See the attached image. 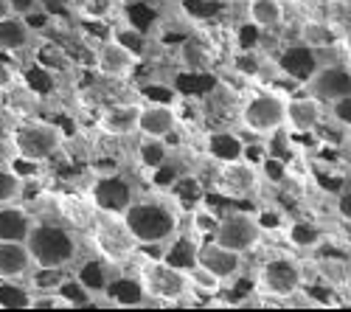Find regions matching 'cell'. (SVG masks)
<instances>
[{
    "instance_id": "6da1fadb",
    "label": "cell",
    "mask_w": 351,
    "mask_h": 312,
    "mask_svg": "<svg viewBox=\"0 0 351 312\" xmlns=\"http://www.w3.org/2000/svg\"><path fill=\"white\" fill-rule=\"evenodd\" d=\"M135 245H163L180 231V214L166 197H135L121 217Z\"/></svg>"
},
{
    "instance_id": "7a4b0ae2",
    "label": "cell",
    "mask_w": 351,
    "mask_h": 312,
    "mask_svg": "<svg viewBox=\"0 0 351 312\" xmlns=\"http://www.w3.org/2000/svg\"><path fill=\"white\" fill-rule=\"evenodd\" d=\"M25 248L32 253V262L37 270H68L79 256L76 234L65 222L34 219Z\"/></svg>"
},
{
    "instance_id": "3957f363",
    "label": "cell",
    "mask_w": 351,
    "mask_h": 312,
    "mask_svg": "<svg viewBox=\"0 0 351 312\" xmlns=\"http://www.w3.org/2000/svg\"><path fill=\"white\" fill-rule=\"evenodd\" d=\"M138 281L146 293L143 307H186L191 304V281L189 273L169 262L149 259L138 267Z\"/></svg>"
},
{
    "instance_id": "277c9868",
    "label": "cell",
    "mask_w": 351,
    "mask_h": 312,
    "mask_svg": "<svg viewBox=\"0 0 351 312\" xmlns=\"http://www.w3.org/2000/svg\"><path fill=\"white\" fill-rule=\"evenodd\" d=\"M304 287V265L295 256H270L256 270V296L265 298V304H287Z\"/></svg>"
},
{
    "instance_id": "5b68a950",
    "label": "cell",
    "mask_w": 351,
    "mask_h": 312,
    "mask_svg": "<svg viewBox=\"0 0 351 312\" xmlns=\"http://www.w3.org/2000/svg\"><path fill=\"white\" fill-rule=\"evenodd\" d=\"M239 124L250 135H276L287 124V96L278 91H261L245 99Z\"/></svg>"
},
{
    "instance_id": "8992f818",
    "label": "cell",
    "mask_w": 351,
    "mask_h": 312,
    "mask_svg": "<svg viewBox=\"0 0 351 312\" xmlns=\"http://www.w3.org/2000/svg\"><path fill=\"white\" fill-rule=\"evenodd\" d=\"M135 183L127 175L119 172H104L99 175L90 189H87V200L90 206L101 214V217H112V219H121L124 211L135 203Z\"/></svg>"
},
{
    "instance_id": "52a82bcc",
    "label": "cell",
    "mask_w": 351,
    "mask_h": 312,
    "mask_svg": "<svg viewBox=\"0 0 351 312\" xmlns=\"http://www.w3.org/2000/svg\"><path fill=\"white\" fill-rule=\"evenodd\" d=\"M62 141H65V132L51 124V121H28V124H20L12 135V144H14V152L20 158H28V160H37V163H45L48 158H53L56 152L62 149Z\"/></svg>"
},
{
    "instance_id": "ba28073f",
    "label": "cell",
    "mask_w": 351,
    "mask_h": 312,
    "mask_svg": "<svg viewBox=\"0 0 351 312\" xmlns=\"http://www.w3.org/2000/svg\"><path fill=\"white\" fill-rule=\"evenodd\" d=\"M261 237H265V225L258 222L256 214H247V211H228L219 217V225H217V234L211 239H217L219 245L230 248L247 256L253 253L258 245H261Z\"/></svg>"
},
{
    "instance_id": "9c48e42d",
    "label": "cell",
    "mask_w": 351,
    "mask_h": 312,
    "mask_svg": "<svg viewBox=\"0 0 351 312\" xmlns=\"http://www.w3.org/2000/svg\"><path fill=\"white\" fill-rule=\"evenodd\" d=\"M197 265L202 270L214 273L225 287H230L233 281L242 278V270H245V256L237 250H230L225 245H219L217 239H202L199 248H197Z\"/></svg>"
},
{
    "instance_id": "30bf717a",
    "label": "cell",
    "mask_w": 351,
    "mask_h": 312,
    "mask_svg": "<svg viewBox=\"0 0 351 312\" xmlns=\"http://www.w3.org/2000/svg\"><path fill=\"white\" fill-rule=\"evenodd\" d=\"M304 93L315 96L317 101H324L326 107L343 96H351V68L343 62L332 65H317L312 76L304 82Z\"/></svg>"
},
{
    "instance_id": "8fae6325",
    "label": "cell",
    "mask_w": 351,
    "mask_h": 312,
    "mask_svg": "<svg viewBox=\"0 0 351 312\" xmlns=\"http://www.w3.org/2000/svg\"><path fill=\"white\" fill-rule=\"evenodd\" d=\"M258 166L247 158L230 160V163H219V175H217V189L230 197V200H245L253 197L258 189Z\"/></svg>"
},
{
    "instance_id": "7c38bea8",
    "label": "cell",
    "mask_w": 351,
    "mask_h": 312,
    "mask_svg": "<svg viewBox=\"0 0 351 312\" xmlns=\"http://www.w3.org/2000/svg\"><path fill=\"white\" fill-rule=\"evenodd\" d=\"M326 121V104L315 96H287V124L284 130L289 135H309L317 132Z\"/></svg>"
},
{
    "instance_id": "4fadbf2b",
    "label": "cell",
    "mask_w": 351,
    "mask_h": 312,
    "mask_svg": "<svg viewBox=\"0 0 351 312\" xmlns=\"http://www.w3.org/2000/svg\"><path fill=\"white\" fill-rule=\"evenodd\" d=\"M138 56L132 51H127L124 45H119L112 37H107L99 48H96V71L104 76V79H112V82H121V79H130L138 68Z\"/></svg>"
},
{
    "instance_id": "5bb4252c",
    "label": "cell",
    "mask_w": 351,
    "mask_h": 312,
    "mask_svg": "<svg viewBox=\"0 0 351 312\" xmlns=\"http://www.w3.org/2000/svg\"><path fill=\"white\" fill-rule=\"evenodd\" d=\"M178 107L169 101H146L138 112V135L141 138H169L178 130Z\"/></svg>"
},
{
    "instance_id": "9a60e30c",
    "label": "cell",
    "mask_w": 351,
    "mask_h": 312,
    "mask_svg": "<svg viewBox=\"0 0 351 312\" xmlns=\"http://www.w3.org/2000/svg\"><path fill=\"white\" fill-rule=\"evenodd\" d=\"M276 65H278V71H281L284 76H289V79H295V82L304 84V82L312 76V71L317 68L315 45H309V43H304V40L287 45V48L278 53Z\"/></svg>"
},
{
    "instance_id": "2e32d148",
    "label": "cell",
    "mask_w": 351,
    "mask_h": 312,
    "mask_svg": "<svg viewBox=\"0 0 351 312\" xmlns=\"http://www.w3.org/2000/svg\"><path fill=\"white\" fill-rule=\"evenodd\" d=\"M93 245L99 250V259H104L107 265H121L132 256V250L138 248L132 242V237L127 234L124 228V222H121V228H96V237H93Z\"/></svg>"
},
{
    "instance_id": "e0dca14e",
    "label": "cell",
    "mask_w": 351,
    "mask_h": 312,
    "mask_svg": "<svg viewBox=\"0 0 351 312\" xmlns=\"http://www.w3.org/2000/svg\"><path fill=\"white\" fill-rule=\"evenodd\" d=\"M141 104H110L99 116V130L107 138H130L138 132Z\"/></svg>"
},
{
    "instance_id": "ac0fdd59",
    "label": "cell",
    "mask_w": 351,
    "mask_h": 312,
    "mask_svg": "<svg viewBox=\"0 0 351 312\" xmlns=\"http://www.w3.org/2000/svg\"><path fill=\"white\" fill-rule=\"evenodd\" d=\"M34 262L25 242L0 239V278H25L32 273Z\"/></svg>"
},
{
    "instance_id": "d6986e66",
    "label": "cell",
    "mask_w": 351,
    "mask_h": 312,
    "mask_svg": "<svg viewBox=\"0 0 351 312\" xmlns=\"http://www.w3.org/2000/svg\"><path fill=\"white\" fill-rule=\"evenodd\" d=\"M101 296H107V304L127 307V309L130 307H143V301H146V293L141 287L138 276H112Z\"/></svg>"
},
{
    "instance_id": "ffe728a7",
    "label": "cell",
    "mask_w": 351,
    "mask_h": 312,
    "mask_svg": "<svg viewBox=\"0 0 351 312\" xmlns=\"http://www.w3.org/2000/svg\"><path fill=\"white\" fill-rule=\"evenodd\" d=\"M284 237H287V245L298 253H309V250H317L324 245V228L312 219H289L284 225Z\"/></svg>"
},
{
    "instance_id": "44dd1931",
    "label": "cell",
    "mask_w": 351,
    "mask_h": 312,
    "mask_svg": "<svg viewBox=\"0 0 351 312\" xmlns=\"http://www.w3.org/2000/svg\"><path fill=\"white\" fill-rule=\"evenodd\" d=\"M245 9L250 25L258 28V32H278L287 17L284 3H278V0H247Z\"/></svg>"
},
{
    "instance_id": "7402d4cb",
    "label": "cell",
    "mask_w": 351,
    "mask_h": 312,
    "mask_svg": "<svg viewBox=\"0 0 351 312\" xmlns=\"http://www.w3.org/2000/svg\"><path fill=\"white\" fill-rule=\"evenodd\" d=\"M34 225V217L23 206H0V239L9 242H25L28 231Z\"/></svg>"
},
{
    "instance_id": "603a6c76",
    "label": "cell",
    "mask_w": 351,
    "mask_h": 312,
    "mask_svg": "<svg viewBox=\"0 0 351 312\" xmlns=\"http://www.w3.org/2000/svg\"><path fill=\"white\" fill-rule=\"evenodd\" d=\"M32 43V25L23 14H9L0 20V51L3 53H20Z\"/></svg>"
},
{
    "instance_id": "cb8c5ba5",
    "label": "cell",
    "mask_w": 351,
    "mask_h": 312,
    "mask_svg": "<svg viewBox=\"0 0 351 312\" xmlns=\"http://www.w3.org/2000/svg\"><path fill=\"white\" fill-rule=\"evenodd\" d=\"M166 245V250L160 253V259L163 262H169V265H174V267H180V270H191L194 265H197V248H199V242H197V237L189 231V234H174L169 242H163Z\"/></svg>"
},
{
    "instance_id": "d4e9b609",
    "label": "cell",
    "mask_w": 351,
    "mask_h": 312,
    "mask_svg": "<svg viewBox=\"0 0 351 312\" xmlns=\"http://www.w3.org/2000/svg\"><path fill=\"white\" fill-rule=\"evenodd\" d=\"M206 152L208 158H214L217 163H230V160H239V158H247V147L239 135L233 132H211L206 138Z\"/></svg>"
},
{
    "instance_id": "484cf974",
    "label": "cell",
    "mask_w": 351,
    "mask_h": 312,
    "mask_svg": "<svg viewBox=\"0 0 351 312\" xmlns=\"http://www.w3.org/2000/svg\"><path fill=\"white\" fill-rule=\"evenodd\" d=\"M34 290L23 285V278H0V307L3 309H32Z\"/></svg>"
},
{
    "instance_id": "4316f807",
    "label": "cell",
    "mask_w": 351,
    "mask_h": 312,
    "mask_svg": "<svg viewBox=\"0 0 351 312\" xmlns=\"http://www.w3.org/2000/svg\"><path fill=\"white\" fill-rule=\"evenodd\" d=\"M135 152H138V163L146 169V172H155L158 166H163L169 160L166 138H141Z\"/></svg>"
},
{
    "instance_id": "83f0119b",
    "label": "cell",
    "mask_w": 351,
    "mask_h": 312,
    "mask_svg": "<svg viewBox=\"0 0 351 312\" xmlns=\"http://www.w3.org/2000/svg\"><path fill=\"white\" fill-rule=\"evenodd\" d=\"M107 270H110V265H107L104 259H93V262H84V265H82V270L76 273V278H79L93 296H101L104 287H107V281L112 278V273H107Z\"/></svg>"
},
{
    "instance_id": "f1b7e54d",
    "label": "cell",
    "mask_w": 351,
    "mask_h": 312,
    "mask_svg": "<svg viewBox=\"0 0 351 312\" xmlns=\"http://www.w3.org/2000/svg\"><path fill=\"white\" fill-rule=\"evenodd\" d=\"M53 293L60 296L62 307H90V304H93V293L87 290L76 276H73V278H62L60 285L53 287Z\"/></svg>"
},
{
    "instance_id": "f546056e",
    "label": "cell",
    "mask_w": 351,
    "mask_h": 312,
    "mask_svg": "<svg viewBox=\"0 0 351 312\" xmlns=\"http://www.w3.org/2000/svg\"><path fill=\"white\" fill-rule=\"evenodd\" d=\"M219 217L217 211H211L208 206H202V203H194L191 206V214H189V225H191V234L199 237V239H211L217 234V225H219Z\"/></svg>"
},
{
    "instance_id": "4dcf8cb0",
    "label": "cell",
    "mask_w": 351,
    "mask_h": 312,
    "mask_svg": "<svg viewBox=\"0 0 351 312\" xmlns=\"http://www.w3.org/2000/svg\"><path fill=\"white\" fill-rule=\"evenodd\" d=\"M110 37L119 45H124L127 51H132L138 60H143L146 48H149V37H146V32H141L138 25H119V28H112Z\"/></svg>"
},
{
    "instance_id": "1f68e13d",
    "label": "cell",
    "mask_w": 351,
    "mask_h": 312,
    "mask_svg": "<svg viewBox=\"0 0 351 312\" xmlns=\"http://www.w3.org/2000/svg\"><path fill=\"white\" fill-rule=\"evenodd\" d=\"M189 273V281H191V296H219L225 290V285L208 270H202L199 265H194Z\"/></svg>"
},
{
    "instance_id": "d6a6232c",
    "label": "cell",
    "mask_w": 351,
    "mask_h": 312,
    "mask_svg": "<svg viewBox=\"0 0 351 312\" xmlns=\"http://www.w3.org/2000/svg\"><path fill=\"white\" fill-rule=\"evenodd\" d=\"M23 191V178L14 172V169H0V206L14 203Z\"/></svg>"
},
{
    "instance_id": "836d02e7",
    "label": "cell",
    "mask_w": 351,
    "mask_h": 312,
    "mask_svg": "<svg viewBox=\"0 0 351 312\" xmlns=\"http://www.w3.org/2000/svg\"><path fill=\"white\" fill-rule=\"evenodd\" d=\"M329 112H332V121H337L340 127L351 130V96H343L337 101L329 104Z\"/></svg>"
},
{
    "instance_id": "e575fe53",
    "label": "cell",
    "mask_w": 351,
    "mask_h": 312,
    "mask_svg": "<svg viewBox=\"0 0 351 312\" xmlns=\"http://www.w3.org/2000/svg\"><path fill=\"white\" fill-rule=\"evenodd\" d=\"M237 73H242V76H250V79L258 73L256 53H239V60H237Z\"/></svg>"
},
{
    "instance_id": "d590c367",
    "label": "cell",
    "mask_w": 351,
    "mask_h": 312,
    "mask_svg": "<svg viewBox=\"0 0 351 312\" xmlns=\"http://www.w3.org/2000/svg\"><path fill=\"white\" fill-rule=\"evenodd\" d=\"M335 208H337V217H340L343 222H348V225H351V189H346V191H340V194H337Z\"/></svg>"
},
{
    "instance_id": "8d00e7d4",
    "label": "cell",
    "mask_w": 351,
    "mask_h": 312,
    "mask_svg": "<svg viewBox=\"0 0 351 312\" xmlns=\"http://www.w3.org/2000/svg\"><path fill=\"white\" fill-rule=\"evenodd\" d=\"M12 82H14V71H12L6 62H0V91L12 88Z\"/></svg>"
},
{
    "instance_id": "74e56055",
    "label": "cell",
    "mask_w": 351,
    "mask_h": 312,
    "mask_svg": "<svg viewBox=\"0 0 351 312\" xmlns=\"http://www.w3.org/2000/svg\"><path fill=\"white\" fill-rule=\"evenodd\" d=\"M12 6H14L17 14H28V12L37 6V0H12Z\"/></svg>"
},
{
    "instance_id": "f35d334b",
    "label": "cell",
    "mask_w": 351,
    "mask_h": 312,
    "mask_svg": "<svg viewBox=\"0 0 351 312\" xmlns=\"http://www.w3.org/2000/svg\"><path fill=\"white\" fill-rule=\"evenodd\" d=\"M9 14H17L14 6H12V0H0V20L9 17Z\"/></svg>"
},
{
    "instance_id": "ab89813d",
    "label": "cell",
    "mask_w": 351,
    "mask_h": 312,
    "mask_svg": "<svg viewBox=\"0 0 351 312\" xmlns=\"http://www.w3.org/2000/svg\"><path fill=\"white\" fill-rule=\"evenodd\" d=\"M343 53H346V60L351 62V28H348L346 37H343Z\"/></svg>"
},
{
    "instance_id": "60d3db41",
    "label": "cell",
    "mask_w": 351,
    "mask_h": 312,
    "mask_svg": "<svg viewBox=\"0 0 351 312\" xmlns=\"http://www.w3.org/2000/svg\"><path fill=\"white\" fill-rule=\"evenodd\" d=\"M237 3H247V0H237Z\"/></svg>"
},
{
    "instance_id": "b9f144b4",
    "label": "cell",
    "mask_w": 351,
    "mask_h": 312,
    "mask_svg": "<svg viewBox=\"0 0 351 312\" xmlns=\"http://www.w3.org/2000/svg\"><path fill=\"white\" fill-rule=\"evenodd\" d=\"M278 3H284V0H278Z\"/></svg>"
}]
</instances>
